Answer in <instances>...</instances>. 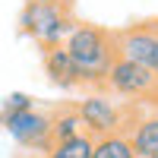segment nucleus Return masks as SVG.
<instances>
[{"label":"nucleus","instance_id":"f257e3e1","mask_svg":"<svg viewBox=\"0 0 158 158\" xmlns=\"http://www.w3.org/2000/svg\"><path fill=\"white\" fill-rule=\"evenodd\" d=\"M67 54L73 57V67L79 73V85L104 89V79L111 73V63L117 60L114 32L101 29L95 22H76L73 32L67 35Z\"/></svg>","mask_w":158,"mask_h":158},{"label":"nucleus","instance_id":"f03ea898","mask_svg":"<svg viewBox=\"0 0 158 158\" xmlns=\"http://www.w3.org/2000/svg\"><path fill=\"white\" fill-rule=\"evenodd\" d=\"M76 22L79 19H73L70 6H63V3H32V0H25V6L19 13V32L29 35L41 51L63 44Z\"/></svg>","mask_w":158,"mask_h":158},{"label":"nucleus","instance_id":"7ed1b4c3","mask_svg":"<svg viewBox=\"0 0 158 158\" xmlns=\"http://www.w3.org/2000/svg\"><path fill=\"white\" fill-rule=\"evenodd\" d=\"M0 127L22 149L48 155L51 146H54V139H51V114H41L35 108H25V111H16V114H0Z\"/></svg>","mask_w":158,"mask_h":158},{"label":"nucleus","instance_id":"20e7f679","mask_svg":"<svg viewBox=\"0 0 158 158\" xmlns=\"http://www.w3.org/2000/svg\"><path fill=\"white\" fill-rule=\"evenodd\" d=\"M104 92L120 95V98H152L158 92V76H155L152 67L117 57L111 63L108 79H104Z\"/></svg>","mask_w":158,"mask_h":158},{"label":"nucleus","instance_id":"39448f33","mask_svg":"<svg viewBox=\"0 0 158 158\" xmlns=\"http://www.w3.org/2000/svg\"><path fill=\"white\" fill-rule=\"evenodd\" d=\"M76 111H79V120H82V130L89 136H108V133H120L123 130V108L117 104L108 92H92V95H85L82 101L76 104Z\"/></svg>","mask_w":158,"mask_h":158},{"label":"nucleus","instance_id":"423d86ee","mask_svg":"<svg viewBox=\"0 0 158 158\" xmlns=\"http://www.w3.org/2000/svg\"><path fill=\"white\" fill-rule=\"evenodd\" d=\"M114 44H117V57L152 67L155 44H158V22H136L123 32H114Z\"/></svg>","mask_w":158,"mask_h":158},{"label":"nucleus","instance_id":"0eeeda50","mask_svg":"<svg viewBox=\"0 0 158 158\" xmlns=\"http://www.w3.org/2000/svg\"><path fill=\"white\" fill-rule=\"evenodd\" d=\"M44 76H48L51 85H57V89H63V92L79 89V73H76L73 57L67 54V48H63V44L44 51Z\"/></svg>","mask_w":158,"mask_h":158},{"label":"nucleus","instance_id":"6e6552de","mask_svg":"<svg viewBox=\"0 0 158 158\" xmlns=\"http://www.w3.org/2000/svg\"><path fill=\"white\" fill-rule=\"evenodd\" d=\"M130 149L139 158H152L158 155V114H149V117H139V120L130 127Z\"/></svg>","mask_w":158,"mask_h":158},{"label":"nucleus","instance_id":"1a4fd4ad","mask_svg":"<svg viewBox=\"0 0 158 158\" xmlns=\"http://www.w3.org/2000/svg\"><path fill=\"white\" fill-rule=\"evenodd\" d=\"M89 158H133V149H130V136L123 133H108V136H98L95 146H92Z\"/></svg>","mask_w":158,"mask_h":158},{"label":"nucleus","instance_id":"9d476101","mask_svg":"<svg viewBox=\"0 0 158 158\" xmlns=\"http://www.w3.org/2000/svg\"><path fill=\"white\" fill-rule=\"evenodd\" d=\"M76 133H85L76 108H60L57 114H51V139H54V142L73 139Z\"/></svg>","mask_w":158,"mask_h":158},{"label":"nucleus","instance_id":"9b49d317","mask_svg":"<svg viewBox=\"0 0 158 158\" xmlns=\"http://www.w3.org/2000/svg\"><path fill=\"white\" fill-rule=\"evenodd\" d=\"M92 146H95V136L76 133L73 139L54 142V146H51V152H48L44 158H89V155H92Z\"/></svg>","mask_w":158,"mask_h":158},{"label":"nucleus","instance_id":"f8f14e48","mask_svg":"<svg viewBox=\"0 0 158 158\" xmlns=\"http://www.w3.org/2000/svg\"><path fill=\"white\" fill-rule=\"evenodd\" d=\"M25 108H35L29 95H22V92H13V95L3 98V104H0V114H16V111H25Z\"/></svg>","mask_w":158,"mask_h":158},{"label":"nucleus","instance_id":"ddd939ff","mask_svg":"<svg viewBox=\"0 0 158 158\" xmlns=\"http://www.w3.org/2000/svg\"><path fill=\"white\" fill-rule=\"evenodd\" d=\"M32 3H63V6H70L73 0H32Z\"/></svg>","mask_w":158,"mask_h":158},{"label":"nucleus","instance_id":"4468645a","mask_svg":"<svg viewBox=\"0 0 158 158\" xmlns=\"http://www.w3.org/2000/svg\"><path fill=\"white\" fill-rule=\"evenodd\" d=\"M152 70H155V76H158V44H155V60H152Z\"/></svg>","mask_w":158,"mask_h":158},{"label":"nucleus","instance_id":"2eb2a0df","mask_svg":"<svg viewBox=\"0 0 158 158\" xmlns=\"http://www.w3.org/2000/svg\"><path fill=\"white\" fill-rule=\"evenodd\" d=\"M19 158H32V155H19Z\"/></svg>","mask_w":158,"mask_h":158},{"label":"nucleus","instance_id":"dca6fc26","mask_svg":"<svg viewBox=\"0 0 158 158\" xmlns=\"http://www.w3.org/2000/svg\"><path fill=\"white\" fill-rule=\"evenodd\" d=\"M133 158H139V155H133Z\"/></svg>","mask_w":158,"mask_h":158},{"label":"nucleus","instance_id":"f3484780","mask_svg":"<svg viewBox=\"0 0 158 158\" xmlns=\"http://www.w3.org/2000/svg\"><path fill=\"white\" fill-rule=\"evenodd\" d=\"M152 158H158V155H152Z\"/></svg>","mask_w":158,"mask_h":158}]
</instances>
